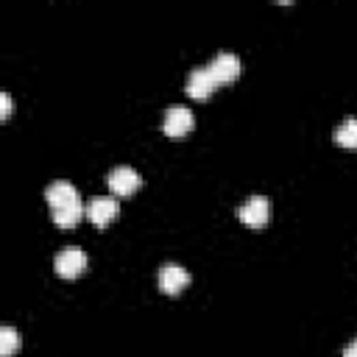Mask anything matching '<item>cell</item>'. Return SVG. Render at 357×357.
<instances>
[{
  "instance_id": "6da1fadb",
  "label": "cell",
  "mask_w": 357,
  "mask_h": 357,
  "mask_svg": "<svg viewBox=\"0 0 357 357\" xmlns=\"http://www.w3.org/2000/svg\"><path fill=\"white\" fill-rule=\"evenodd\" d=\"M271 212H273L271 198H265V195H251V198L237 209V218H240V223H245L248 229H262V226L271 223Z\"/></svg>"
},
{
  "instance_id": "7a4b0ae2",
  "label": "cell",
  "mask_w": 357,
  "mask_h": 357,
  "mask_svg": "<svg viewBox=\"0 0 357 357\" xmlns=\"http://www.w3.org/2000/svg\"><path fill=\"white\" fill-rule=\"evenodd\" d=\"M192 126H195V117H192V112L187 109V106H170L167 112H165V120H162V131L167 134V137H184V134H190L192 131Z\"/></svg>"
},
{
  "instance_id": "3957f363",
  "label": "cell",
  "mask_w": 357,
  "mask_h": 357,
  "mask_svg": "<svg viewBox=\"0 0 357 357\" xmlns=\"http://www.w3.org/2000/svg\"><path fill=\"white\" fill-rule=\"evenodd\" d=\"M106 184H109V190H112L114 195L126 198V195H134V190H139L142 178H139V173H137L134 167L120 165V167H114V170L106 176Z\"/></svg>"
},
{
  "instance_id": "277c9868",
  "label": "cell",
  "mask_w": 357,
  "mask_h": 357,
  "mask_svg": "<svg viewBox=\"0 0 357 357\" xmlns=\"http://www.w3.org/2000/svg\"><path fill=\"white\" fill-rule=\"evenodd\" d=\"M117 212H120V204H117L112 195H95V198L89 201V206H86V218H89V223H95L98 229H106V226L117 218Z\"/></svg>"
},
{
  "instance_id": "5b68a950",
  "label": "cell",
  "mask_w": 357,
  "mask_h": 357,
  "mask_svg": "<svg viewBox=\"0 0 357 357\" xmlns=\"http://www.w3.org/2000/svg\"><path fill=\"white\" fill-rule=\"evenodd\" d=\"M53 268H56V273H59L61 279H75V276H81L84 268H86V254H84L81 248H64V251L56 254Z\"/></svg>"
},
{
  "instance_id": "8992f818",
  "label": "cell",
  "mask_w": 357,
  "mask_h": 357,
  "mask_svg": "<svg viewBox=\"0 0 357 357\" xmlns=\"http://www.w3.org/2000/svg\"><path fill=\"white\" fill-rule=\"evenodd\" d=\"M206 67H209V73H212V78H215L218 86H220V84H231V81H237V75H240V59H237L234 53H229V50L218 53Z\"/></svg>"
},
{
  "instance_id": "52a82bcc",
  "label": "cell",
  "mask_w": 357,
  "mask_h": 357,
  "mask_svg": "<svg viewBox=\"0 0 357 357\" xmlns=\"http://www.w3.org/2000/svg\"><path fill=\"white\" fill-rule=\"evenodd\" d=\"M187 284H190V273H187L181 265H176V262H165V265L159 268V290H162V293H167V296H178Z\"/></svg>"
},
{
  "instance_id": "ba28073f",
  "label": "cell",
  "mask_w": 357,
  "mask_h": 357,
  "mask_svg": "<svg viewBox=\"0 0 357 357\" xmlns=\"http://www.w3.org/2000/svg\"><path fill=\"white\" fill-rule=\"evenodd\" d=\"M215 78L209 73V67H195L190 75H187V95L195 98V100H206L212 92H215Z\"/></svg>"
},
{
  "instance_id": "9c48e42d",
  "label": "cell",
  "mask_w": 357,
  "mask_h": 357,
  "mask_svg": "<svg viewBox=\"0 0 357 357\" xmlns=\"http://www.w3.org/2000/svg\"><path fill=\"white\" fill-rule=\"evenodd\" d=\"M45 201H47L50 212H56V209H64V206H70V204H78L81 198H78V190H75L70 181H53V184L45 190Z\"/></svg>"
},
{
  "instance_id": "30bf717a",
  "label": "cell",
  "mask_w": 357,
  "mask_h": 357,
  "mask_svg": "<svg viewBox=\"0 0 357 357\" xmlns=\"http://www.w3.org/2000/svg\"><path fill=\"white\" fill-rule=\"evenodd\" d=\"M50 215H53V223H56L59 229H73V226H78V220L86 215V209H84L81 201H78V204H70V206L56 209V212H50Z\"/></svg>"
},
{
  "instance_id": "8fae6325",
  "label": "cell",
  "mask_w": 357,
  "mask_h": 357,
  "mask_svg": "<svg viewBox=\"0 0 357 357\" xmlns=\"http://www.w3.org/2000/svg\"><path fill=\"white\" fill-rule=\"evenodd\" d=\"M335 142L340 148H357V117H346L335 128Z\"/></svg>"
},
{
  "instance_id": "7c38bea8",
  "label": "cell",
  "mask_w": 357,
  "mask_h": 357,
  "mask_svg": "<svg viewBox=\"0 0 357 357\" xmlns=\"http://www.w3.org/2000/svg\"><path fill=\"white\" fill-rule=\"evenodd\" d=\"M20 349V335L14 326H0V357H11Z\"/></svg>"
},
{
  "instance_id": "4fadbf2b",
  "label": "cell",
  "mask_w": 357,
  "mask_h": 357,
  "mask_svg": "<svg viewBox=\"0 0 357 357\" xmlns=\"http://www.w3.org/2000/svg\"><path fill=\"white\" fill-rule=\"evenodd\" d=\"M8 114H11V95L8 92H0V117L8 120Z\"/></svg>"
},
{
  "instance_id": "5bb4252c",
  "label": "cell",
  "mask_w": 357,
  "mask_h": 357,
  "mask_svg": "<svg viewBox=\"0 0 357 357\" xmlns=\"http://www.w3.org/2000/svg\"><path fill=\"white\" fill-rule=\"evenodd\" d=\"M343 357H357V337L343 349Z\"/></svg>"
}]
</instances>
